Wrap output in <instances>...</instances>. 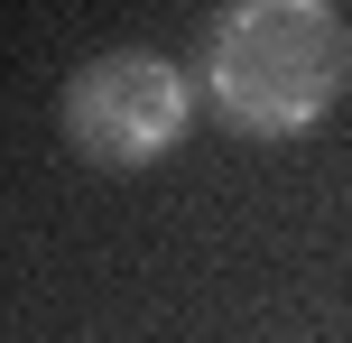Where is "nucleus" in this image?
<instances>
[{
    "label": "nucleus",
    "instance_id": "1",
    "mask_svg": "<svg viewBox=\"0 0 352 343\" xmlns=\"http://www.w3.org/2000/svg\"><path fill=\"white\" fill-rule=\"evenodd\" d=\"M352 84L334 0H223L204 28V102L241 140H306Z\"/></svg>",
    "mask_w": 352,
    "mask_h": 343
},
{
    "label": "nucleus",
    "instance_id": "2",
    "mask_svg": "<svg viewBox=\"0 0 352 343\" xmlns=\"http://www.w3.org/2000/svg\"><path fill=\"white\" fill-rule=\"evenodd\" d=\"M195 121V84L167 65V56L148 47H111L93 56V65L65 74V93H56V130H65V148L84 167H102V177H130V167H158L176 140H186Z\"/></svg>",
    "mask_w": 352,
    "mask_h": 343
}]
</instances>
